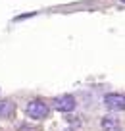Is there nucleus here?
Instances as JSON below:
<instances>
[{
  "instance_id": "2",
  "label": "nucleus",
  "mask_w": 125,
  "mask_h": 131,
  "mask_svg": "<svg viewBox=\"0 0 125 131\" xmlns=\"http://www.w3.org/2000/svg\"><path fill=\"white\" fill-rule=\"evenodd\" d=\"M54 108H56L58 112H64V114H67V112H71L73 108H75V98H73L71 94L56 96V98H54Z\"/></svg>"
},
{
  "instance_id": "4",
  "label": "nucleus",
  "mask_w": 125,
  "mask_h": 131,
  "mask_svg": "<svg viewBox=\"0 0 125 131\" xmlns=\"http://www.w3.org/2000/svg\"><path fill=\"white\" fill-rule=\"evenodd\" d=\"M14 112H16V104L12 100H0V118L6 119V118H12Z\"/></svg>"
},
{
  "instance_id": "1",
  "label": "nucleus",
  "mask_w": 125,
  "mask_h": 131,
  "mask_svg": "<svg viewBox=\"0 0 125 131\" xmlns=\"http://www.w3.org/2000/svg\"><path fill=\"white\" fill-rule=\"evenodd\" d=\"M50 112L48 104L44 102V100H40V98H35V100H31V102L27 104V108H25V114L29 116V118L33 119H42L46 118Z\"/></svg>"
},
{
  "instance_id": "3",
  "label": "nucleus",
  "mask_w": 125,
  "mask_h": 131,
  "mask_svg": "<svg viewBox=\"0 0 125 131\" xmlns=\"http://www.w3.org/2000/svg\"><path fill=\"white\" fill-rule=\"evenodd\" d=\"M104 104L110 108V110H125V96H121V94H106L104 96Z\"/></svg>"
},
{
  "instance_id": "5",
  "label": "nucleus",
  "mask_w": 125,
  "mask_h": 131,
  "mask_svg": "<svg viewBox=\"0 0 125 131\" xmlns=\"http://www.w3.org/2000/svg\"><path fill=\"white\" fill-rule=\"evenodd\" d=\"M117 127V119L116 118H112V116H110V118H104L102 119V129L104 131H113Z\"/></svg>"
},
{
  "instance_id": "6",
  "label": "nucleus",
  "mask_w": 125,
  "mask_h": 131,
  "mask_svg": "<svg viewBox=\"0 0 125 131\" xmlns=\"http://www.w3.org/2000/svg\"><path fill=\"white\" fill-rule=\"evenodd\" d=\"M121 2H125V0H121Z\"/></svg>"
}]
</instances>
